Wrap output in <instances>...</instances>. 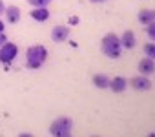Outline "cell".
I'll list each match as a JSON object with an SVG mask.
<instances>
[{"label": "cell", "mask_w": 155, "mask_h": 137, "mask_svg": "<svg viewBox=\"0 0 155 137\" xmlns=\"http://www.w3.org/2000/svg\"><path fill=\"white\" fill-rule=\"evenodd\" d=\"M128 82H130V86H131L133 90H137V92H148V90L151 88V82H150V79H148L146 75L133 77V79H130Z\"/></svg>", "instance_id": "obj_5"}, {"label": "cell", "mask_w": 155, "mask_h": 137, "mask_svg": "<svg viewBox=\"0 0 155 137\" xmlns=\"http://www.w3.org/2000/svg\"><path fill=\"white\" fill-rule=\"evenodd\" d=\"M17 53H18V46L8 40L4 46H0V62H2V64L13 62V58L17 57Z\"/></svg>", "instance_id": "obj_4"}, {"label": "cell", "mask_w": 155, "mask_h": 137, "mask_svg": "<svg viewBox=\"0 0 155 137\" xmlns=\"http://www.w3.org/2000/svg\"><path fill=\"white\" fill-rule=\"evenodd\" d=\"M93 84H95V88L106 90L110 86V77L104 75V73H97V75H93Z\"/></svg>", "instance_id": "obj_13"}, {"label": "cell", "mask_w": 155, "mask_h": 137, "mask_svg": "<svg viewBox=\"0 0 155 137\" xmlns=\"http://www.w3.org/2000/svg\"><path fill=\"white\" fill-rule=\"evenodd\" d=\"M31 18L37 22H46L49 18V9L48 8H35L31 11Z\"/></svg>", "instance_id": "obj_12"}, {"label": "cell", "mask_w": 155, "mask_h": 137, "mask_svg": "<svg viewBox=\"0 0 155 137\" xmlns=\"http://www.w3.org/2000/svg\"><path fill=\"white\" fill-rule=\"evenodd\" d=\"M91 137H99V135H91Z\"/></svg>", "instance_id": "obj_23"}, {"label": "cell", "mask_w": 155, "mask_h": 137, "mask_svg": "<svg viewBox=\"0 0 155 137\" xmlns=\"http://www.w3.org/2000/svg\"><path fill=\"white\" fill-rule=\"evenodd\" d=\"M6 42H8V37H6V33L2 31V33H0V46H4Z\"/></svg>", "instance_id": "obj_17"}, {"label": "cell", "mask_w": 155, "mask_h": 137, "mask_svg": "<svg viewBox=\"0 0 155 137\" xmlns=\"http://www.w3.org/2000/svg\"><path fill=\"white\" fill-rule=\"evenodd\" d=\"M26 2L33 8H48L51 4V0H26Z\"/></svg>", "instance_id": "obj_15"}, {"label": "cell", "mask_w": 155, "mask_h": 137, "mask_svg": "<svg viewBox=\"0 0 155 137\" xmlns=\"http://www.w3.org/2000/svg\"><path fill=\"white\" fill-rule=\"evenodd\" d=\"M120 38V46L122 48H126V49H133L135 48V44H137V40H135V33L133 31H124L122 33V37H119Z\"/></svg>", "instance_id": "obj_9"}, {"label": "cell", "mask_w": 155, "mask_h": 137, "mask_svg": "<svg viewBox=\"0 0 155 137\" xmlns=\"http://www.w3.org/2000/svg\"><path fill=\"white\" fill-rule=\"evenodd\" d=\"M4 9H6V4L2 2V0H0V15H2V13H4Z\"/></svg>", "instance_id": "obj_18"}, {"label": "cell", "mask_w": 155, "mask_h": 137, "mask_svg": "<svg viewBox=\"0 0 155 137\" xmlns=\"http://www.w3.org/2000/svg\"><path fill=\"white\" fill-rule=\"evenodd\" d=\"M113 93H122L126 88H128V79H124V77H113V79H110V86H108Z\"/></svg>", "instance_id": "obj_8"}, {"label": "cell", "mask_w": 155, "mask_h": 137, "mask_svg": "<svg viewBox=\"0 0 155 137\" xmlns=\"http://www.w3.org/2000/svg\"><path fill=\"white\" fill-rule=\"evenodd\" d=\"M4 28H6V24H4L2 20H0V33H2V31H4Z\"/></svg>", "instance_id": "obj_21"}, {"label": "cell", "mask_w": 155, "mask_h": 137, "mask_svg": "<svg viewBox=\"0 0 155 137\" xmlns=\"http://www.w3.org/2000/svg\"><path fill=\"white\" fill-rule=\"evenodd\" d=\"M68 137H69V135H68Z\"/></svg>", "instance_id": "obj_24"}, {"label": "cell", "mask_w": 155, "mask_h": 137, "mask_svg": "<svg viewBox=\"0 0 155 137\" xmlns=\"http://www.w3.org/2000/svg\"><path fill=\"white\" fill-rule=\"evenodd\" d=\"M146 137H155V133H153V132H151V133H148V135H146Z\"/></svg>", "instance_id": "obj_22"}, {"label": "cell", "mask_w": 155, "mask_h": 137, "mask_svg": "<svg viewBox=\"0 0 155 137\" xmlns=\"http://www.w3.org/2000/svg\"><path fill=\"white\" fill-rule=\"evenodd\" d=\"M69 38V28L68 26H55L51 29V40L53 42H66Z\"/></svg>", "instance_id": "obj_6"}, {"label": "cell", "mask_w": 155, "mask_h": 137, "mask_svg": "<svg viewBox=\"0 0 155 137\" xmlns=\"http://www.w3.org/2000/svg\"><path fill=\"white\" fill-rule=\"evenodd\" d=\"M137 70H139V73L140 75H151L153 72H155V60L153 58H150V57H144L140 62H139V66H137Z\"/></svg>", "instance_id": "obj_7"}, {"label": "cell", "mask_w": 155, "mask_h": 137, "mask_svg": "<svg viewBox=\"0 0 155 137\" xmlns=\"http://www.w3.org/2000/svg\"><path fill=\"white\" fill-rule=\"evenodd\" d=\"M46 58H48V49L42 44L29 46L28 51H26V64H28L29 70H38V68L46 62Z\"/></svg>", "instance_id": "obj_1"}, {"label": "cell", "mask_w": 155, "mask_h": 137, "mask_svg": "<svg viewBox=\"0 0 155 137\" xmlns=\"http://www.w3.org/2000/svg\"><path fill=\"white\" fill-rule=\"evenodd\" d=\"M101 49L106 57L110 58H119L120 57V51H122V46H120V38L115 35V33H106L102 37V42H101Z\"/></svg>", "instance_id": "obj_2"}, {"label": "cell", "mask_w": 155, "mask_h": 137, "mask_svg": "<svg viewBox=\"0 0 155 137\" xmlns=\"http://www.w3.org/2000/svg\"><path fill=\"white\" fill-rule=\"evenodd\" d=\"M18 137H33V133H28V132H22Z\"/></svg>", "instance_id": "obj_19"}, {"label": "cell", "mask_w": 155, "mask_h": 137, "mask_svg": "<svg viewBox=\"0 0 155 137\" xmlns=\"http://www.w3.org/2000/svg\"><path fill=\"white\" fill-rule=\"evenodd\" d=\"M71 128H73V121L69 117H57L49 126V133L53 137H68L71 133Z\"/></svg>", "instance_id": "obj_3"}, {"label": "cell", "mask_w": 155, "mask_h": 137, "mask_svg": "<svg viewBox=\"0 0 155 137\" xmlns=\"http://www.w3.org/2000/svg\"><path fill=\"white\" fill-rule=\"evenodd\" d=\"M137 18H139V22L142 26H146L150 22H155V9H140L139 15H137Z\"/></svg>", "instance_id": "obj_11"}, {"label": "cell", "mask_w": 155, "mask_h": 137, "mask_svg": "<svg viewBox=\"0 0 155 137\" xmlns=\"http://www.w3.org/2000/svg\"><path fill=\"white\" fill-rule=\"evenodd\" d=\"M91 4H101V2H106V0H90Z\"/></svg>", "instance_id": "obj_20"}, {"label": "cell", "mask_w": 155, "mask_h": 137, "mask_svg": "<svg viewBox=\"0 0 155 137\" xmlns=\"http://www.w3.org/2000/svg\"><path fill=\"white\" fill-rule=\"evenodd\" d=\"M4 13H6V18H8V22L9 24H17L18 20H20V8L18 6H9V8H6L4 9Z\"/></svg>", "instance_id": "obj_10"}, {"label": "cell", "mask_w": 155, "mask_h": 137, "mask_svg": "<svg viewBox=\"0 0 155 137\" xmlns=\"http://www.w3.org/2000/svg\"><path fill=\"white\" fill-rule=\"evenodd\" d=\"M144 53H146V57L155 60V42H146L144 44Z\"/></svg>", "instance_id": "obj_14"}, {"label": "cell", "mask_w": 155, "mask_h": 137, "mask_svg": "<svg viewBox=\"0 0 155 137\" xmlns=\"http://www.w3.org/2000/svg\"><path fill=\"white\" fill-rule=\"evenodd\" d=\"M146 35L148 38H151V42H155V22L146 24Z\"/></svg>", "instance_id": "obj_16"}]
</instances>
